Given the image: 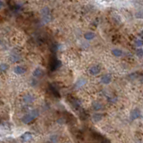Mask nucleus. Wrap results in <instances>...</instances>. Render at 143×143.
<instances>
[{
  "instance_id": "nucleus-1",
  "label": "nucleus",
  "mask_w": 143,
  "mask_h": 143,
  "mask_svg": "<svg viewBox=\"0 0 143 143\" xmlns=\"http://www.w3.org/2000/svg\"><path fill=\"white\" fill-rule=\"evenodd\" d=\"M38 114H40V111H38V109L32 110V111H31L30 113H28V114H24V116L21 117V122H23V123H31L32 121L34 120V119L38 117Z\"/></svg>"
},
{
  "instance_id": "nucleus-2",
  "label": "nucleus",
  "mask_w": 143,
  "mask_h": 143,
  "mask_svg": "<svg viewBox=\"0 0 143 143\" xmlns=\"http://www.w3.org/2000/svg\"><path fill=\"white\" fill-rule=\"evenodd\" d=\"M34 100H35V98H34L33 95L30 94V93L25 94L24 96L23 97V101L25 105H31V104L34 102Z\"/></svg>"
},
{
  "instance_id": "nucleus-3",
  "label": "nucleus",
  "mask_w": 143,
  "mask_h": 143,
  "mask_svg": "<svg viewBox=\"0 0 143 143\" xmlns=\"http://www.w3.org/2000/svg\"><path fill=\"white\" fill-rule=\"evenodd\" d=\"M26 71H27V69H26L25 67L23 66V65H17L14 68V72L16 73V74H19V75L25 73Z\"/></svg>"
},
{
  "instance_id": "nucleus-4",
  "label": "nucleus",
  "mask_w": 143,
  "mask_h": 143,
  "mask_svg": "<svg viewBox=\"0 0 143 143\" xmlns=\"http://www.w3.org/2000/svg\"><path fill=\"white\" fill-rule=\"evenodd\" d=\"M89 73L91 75H97L100 73V67L98 65H92L89 69Z\"/></svg>"
},
{
  "instance_id": "nucleus-5",
  "label": "nucleus",
  "mask_w": 143,
  "mask_h": 143,
  "mask_svg": "<svg viewBox=\"0 0 143 143\" xmlns=\"http://www.w3.org/2000/svg\"><path fill=\"white\" fill-rule=\"evenodd\" d=\"M100 81L103 84L107 85V84H109L110 82L112 81V76L110 74H105V75H103V76L101 77Z\"/></svg>"
},
{
  "instance_id": "nucleus-6",
  "label": "nucleus",
  "mask_w": 143,
  "mask_h": 143,
  "mask_svg": "<svg viewBox=\"0 0 143 143\" xmlns=\"http://www.w3.org/2000/svg\"><path fill=\"white\" fill-rule=\"evenodd\" d=\"M32 75H33L34 78H40L43 75V70L38 67V68H36L35 70L33 71V73H32Z\"/></svg>"
},
{
  "instance_id": "nucleus-7",
  "label": "nucleus",
  "mask_w": 143,
  "mask_h": 143,
  "mask_svg": "<svg viewBox=\"0 0 143 143\" xmlns=\"http://www.w3.org/2000/svg\"><path fill=\"white\" fill-rule=\"evenodd\" d=\"M21 140H23L24 142H28V141H30V140L32 139V135H31V133H25L23 135H21Z\"/></svg>"
},
{
  "instance_id": "nucleus-8",
  "label": "nucleus",
  "mask_w": 143,
  "mask_h": 143,
  "mask_svg": "<svg viewBox=\"0 0 143 143\" xmlns=\"http://www.w3.org/2000/svg\"><path fill=\"white\" fill-rule=\"evenodd\" d=\"M10 62L11 63H17L21 60V56L17 54H14V55H11L10 56Z\"/></svg>"
},
{
  "instance_id": "nucleus-9",
  "label": "nucleus",
  "mask_w": 143,
  "mask_h": 143,
  "mask_svg": "<svg viewBox=\"0 0 143 143\" xmlns=\"http://www.w3.org/2000/svg\"><path fill=\"white\" fill-rule=\"evenodd\" d=\"M139 117H140V112L139 111L138 109H135V110H133V112H131V120H134V119H137Z\"/></svg>"
},
{
  "instance_id": "nucleus-10",
  "label": "nucleus",
  "mask_w": 143,
  "mask_h": 143,
  "mask_svg": "<svg viewBox=\"0 0 143 143\" xmlns=\"http://www.w3.org/2000/svg\"><path fill=\"white\" fill-rule=\"evenodd\" d=\"M92 108L96 111H99V110L103 109V106L102 104H100L99 102H94L92 104Z\"/></svg>"
},
{
  "instance_id": "nucleus-11",
  "label": "nucleus",
  "mask_w": 143,
  "mask_h": 143,
  "mask_svg": "<svg viewBox=\"0 0 143 143\" xmlns=\"http://www.w3.org/2000/svg\"><path fill=\"white\" fill-rule=\"evenodd\" d=\"M112 54L114 55V56H116V57H119V56H123V51L121 49L118 48H114L112 50Z\"/></svg>"
},
{
  "instance_id": "nucleus-12",
  "label": "nucleus",
  "mask_w": 143,
  "mask_h": 143,
  "mask_svg": "<svg viewBox=\"0 0 143 143\" xmlns=\"http://www.w3.org/2000/svg\"><path fill=\"white\" fill-rule=\"evenodd\" d=\"M84 38H85V40H91L95 38V33L90 32V31L86 32V33L84 34Z\"/></svg>"
},
{
  "instance_id": "nucleus-13",
  "label": "nucleus",
  "mask_w": 143,
  "mask_h": 143,
  "mask_svg": "<svg viewBox=\"0 0 143 143\" xmlns=\"http://www.w3.org/2000/svg\"><path fill=\"white\" fill-rule=\"evenodd\" d=\"M93 120L95 121V122H98V121H100L101 119L103 118V114H99V113H97V114H94L92 116Z\"/></svg>"
},
{
  "instance_id": "nucleus-14",
  "label": "nucleus",
  "mask_w": 143,
  "mask_h": 143,
  "mask_svg": "<svg viewBox=\"0 0 143 143\" xmlns=\"http://www.w3.org/2000/svg\"><path fill=\"white\" fill-rule=\"evenodd\" d=\"M8 64H5V63H2L1 64V66H0V70H1V73H5V72L8 69Z\"/></svg>"
},
{
  "instance_id": "nucleus-15",
  "label": "nucleus",
  "mask_w": 143,
  "mask_h": 143,
  "mask_svg": "<svg viewBox=\"0 0 143 143\" xmlns=\"http://www.w3.org/2000/svg\"><path fill=\"white\" fill-rule=\"evenodd\" d=\"M58 140V137L57 135H51L50 137H49V141L51 143H56Z\"/></svg>"
},
{
  "instance_id": "nucleus-16",
  "label": "nucleus",
  "mask_w": 143,
  "mask_h": 143,
  "mask_svg": "<svg viewBox=\"0 0 143 143\" xmlns=\"http://www.w3.org/2000/svg\"><path fill=\"white\" fill-rule=\"evenodd\" d=\"M84 84H85V80L84 79H80L79 81H77V87L78 88H80V87H81V86H83Z\"/></svg>"
},
{
  "instance_id": "nucleus-17",
  "label": "nucleus",
  "mask_w": 143,
  "mask_h": 143,
  "mask_svg": "<svg viewBox=\"0 0 143 143\" xmlns=\"http://www.w3.org/2000/svg\"><path fill=\"white\" fill-rule=\"evenodd\" d=\"M135 45L137 47H141L143 45V40L142 38H137L135 40Z\"/></svg>"
},
{
  "instance_id": "nucleus-18",
  "label": "nucleus",
  "mask_w": 143,
  "mask_h": 143,
  "mask_svg": "<svg viewBox=\"0 0 143 143\" xmlns=\"http://www.w3.org/2000/svg\"><path fill=\"white\" fill-rule=\"evenodd\" d=\"M136 54H137L138 56H140V57H141V56H143V49L142 48H138L137 50H136Z\"/></svg>"
},
{
  "instance_id": "nucleus-19",
  "label": "nucleus",
  "mask_w": 143,
  "mask_h": 143,
  "mask_svg": "<svg viewBox=\"0 0 143 143\" xmlns=\"http://www.w3.org/2000/svg\"><path fill=\"white\" fill-rule=\"evenodd\" d=\"M135 17L138 19H143V12H138L135 14Z\"/></svg>"
},
{
  "instance_id": "nucleus-20",
  "label": "nucleus",
  "mask_w": 143,
  "mask_h": 143,
  "mask_svg": "<svg viewBox=\"0 0 143 143\" xmlns=\"http://www.w3.org/2000/svg\"><path fill=\"white\" fill-rule=\"evenodd\" d=\"M140 34H141V35H140V37H141V38H142V37H143V31L141 32V33H140Z\"/></svg>"
}]
</instances>
